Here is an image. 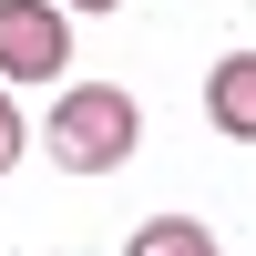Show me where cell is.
Returning a JSON list of instances; mask_svg holds the SVG:
<instances>
[{"label": "cell", "instance_id": "1", "mask_svg": "<svg viewBox=\"0 0 256 256\" xmlns=\"http://www.w3.org/2000/svg\"><path fill=\"white\" fill-rule=\"evenodd\" d=\"M52 164L62 174H113L123 154L144 144V102L123 92V82H72V92L52 102Z\"/></svg>", "mask_w": 256, "mask_h": 256}, {"label": "cell", "instance_id": "2", "mask_svg": "<svg viewBox=\"0 0 256 256\" xmlns=\"http://www.w3.org/2000/svg\"><path fill=\"white\" fill-rule=\"evenodd\" d=\"M72 62V10L62 0H0V82H52Z\"/></svg>", "mask_w": 256, "mask_h": 256}, {"label": "cell", "instance_id": "3", "mask_svg": "<svg viewBox=\"0 0 256 256\" xmlns=\"http://www.w3.org/2000/svg\"><path fill=\"white\" fill-rule=\"evenodd\" d=\"M205 113H216L226 144H256V52H226L205 72Z\"/></svg>", "mask_w": 256, "mask_h": 256}, {"label": "cell", "instance_id": "4", "mask_svg": "<svg viewBox=\"0 0 256 256\" xmlns=\"http://www.w3.org/2000/svg\"><path fill=\"white\" fill-rule=\"evenodd\" d=\"M123 256H216V226H195V216H154V226H134V236H123Z\"/></svg>", "mask_w": 256, "mask_h": 256}, {"label": "cell", "instance_id": "5", "mask_svg": "<svg viewBox=\"0 0 256 256\" xmlns=\"http://www.w3.org/2000/svg\"><path fill=\"white\" fill-rule=\"evenodd\" d=\"M20 144H31V134H20V102H10V82H0V174L20 164Z\"/></svg>", "mask_w": 256, "mask_h": 256}, {"label": "cell", "instance_id": "6", "mask_svg": "<svg viewBox=\"0 0 256 256\" xmlns=\"http://www.w3.org/2000/svg\"><path fill=\"white\" fill-rule=\"evenodd\" d=\"M62 10H123V0H62Z\"/></svg>", "mask_w": 256, "mask_h": 256}]
</instances>
